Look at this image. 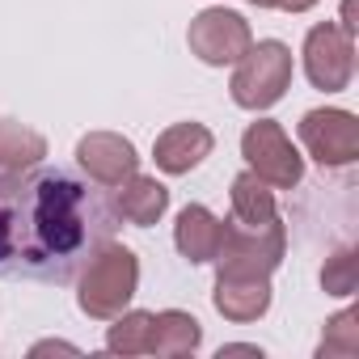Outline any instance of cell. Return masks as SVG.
<instances>
[{"label":"cell","mask_w":359,"mask_h":359,"mask_svg":"<svg viewBox=\"0 0 359 359\" xmlns=\"http://www.w3.org/2000/svg\"><path fill=\"white\" fill-rule=\"evenodd\" d=\"M118 233L106 187L64 165L0 173V279L72 283Z\"/></svg>","instance_id":"cell-1"},{"label":"cell","mask_w":359,"mask_h":359,"mask_svg":"<svg viewBox=\"0 0 359 359\" xmlns=\"http://www.w3.org/2000/svg\"><path fill=\"white\" fill-rule=\"evenodd\" d=\"M140 292V258L135 250L106 241L81 271H76V304L93 321H114Z\"/></svg>","instance_id":"cell-2"},{"label":"cell","mask_w":359,"mask_h":359,"mask_svg":"<svg viewBox=\"0 0 359 359\" xmlns=\"http://www.w3.org/2000/svg\"><path fill=\"white\" fill-rule=\"evenodd\" d=\"M292 47L279 39H262L250 43V51L233 64V81L229 93L241 110H271L275 102H283V93L292 89Z\"/></svg>","instance_id":"cell-3"},{"label":"cell","mask_w":359,"mask_h":359,"mask_svg":"<svg viewBox=\"0 0 359 359\" xmlns=\"http://www.w3.org/2000/svg\"><path fill=\"white\" fill-rule=\"evenodd\" d=\"M283 250H287V229L279 216L266 224L229 220L212 262H216V275H266L271 279V271L283 262Z\"/></svg>","instance_id":"cell-4"},{"label":"cell","mask_w":359,"mask_h":359,"mask_svg":"<svg viewBox=\"0 0 359 359\" xmlns=\"http://www.w3.org/2000/svg\"><path fill=\"white\" fill-rule=\"evenodd\" d=\"M241 156L271 191H292L304 177V156L296 152V144L287 140V131L275 118H258V123L245 127Z\"/></svg>","instance_id":"cell-5"},{"label":"cell","mask_w":359,"mask_h":359,"mask_svg":"<svg viewBox=\"0 0 359 359\" xmlns=\"http://www.w3.org/2000/svg\"><path fill=\"white\" fill-rule=\"evenodd\" d=\"M304 76L321 93H342L355 76V39L338 22H317L304 34Z\"/></svg>","instance_id":"cell-6"},{"label":"cell","mask_w":359,"mask_h":359,"mask_svg":"<svg viewBox=\"0 0 359 359\" xmlns=\"http://www.w3.org/2000/svg\"><path fill=\"white\" fill-rule=\"evenodd\" d=\"M300 144L321 169H346L359 161V118L338 106L309 110L300 118Z\"/></svg>","instance_id":"cell-7"},{"label":"cell","mask_w":359,"mask_h":359,"mask_svg":"<svg viewBox=\"0 0 359 359\" xmlns=\"http://www.w3.org/2000/svg\"><path fill=\"white\" fill-rule=\"evenodd\" d=\"M187 43H191V55H199L208 68H229L250 51L254 30L237 9H203L195 13Z\"/></svg>","instance_id":"cell-8"},{"label":"cell","mask_w":359,"mask_h":359,"mask_svg":"<svg viewBox=\"0 0 359 359\" xmlns=\"http://www.w3.org/2000/svg\"><path fill=\"white\" fill-rule=\"evenodd\" d=\"M76 165H81V173L89 177V182L114 191L118 182H127L131 173H140V152L118 131H89L76 144Z\"/></svg>","instance_id":"cell-9"},{"label":"cell","mask_w":359,"mask_h":359,"mask_svg":"<svg viewBox=\"0 0 359 359\" xmlns=\"http://www.w3.org/2000/svg\"><path fill=\"white\" fill-rule=\"evenodd\" d=\"M212 148H216L212 127H203V123H173V127H165V131L156 135L152 161H156L161 173L182 177V173L199 169V165L212 156Z\"/></svg>","instance_id":"cell-10"},{"label":"cell","mask_w":359,"mask_h":359,"mask_svg":"<svg viewBox=\"0 0 359 359\" xmlns=\"http://www.w3.org/2000/svg\"><path fill=\"white\" fill-rule=\"evenodd\" d=\"M212 304L224 321L250 325V321L266 317V309H271V279L266 275H216Z\"/></svg>","instance_id":"cell-11"},{"label":"cell","mask_w":359,"mask_h":359,"mask_svg":"<svg viewBox=\"0 0 359 359\" xmlns=\"http://www.w3.org/2000/svg\"><path fill=\"white\" fill-rule=\"evenodd\" d=\"M220 237H224V220L212 216L203 203H187L177 212V224H173V245L191 266H208L220 250Z\"/></svg>","instance_id":"cell-12"},{"label":"cell","mask_w":359,"mask_h":359,"mask_svg":"<svg viewBox=\"0 0 359 359\" xmlns=\"http://www.w3.org/2000/svg\"><path fill=\"white\" fill-rule=\"evenodd\" d=\"M114 212L118 220L135 224V229H152L165 212H169V187L156 182V177H144V173H131L127 182L114 187Z\"/></svg>","instance_id":"cell-13"},{"label":"cell","mask_w":359,"mask_h":359,"mask_svg":"<svg viewBox=\"0 0 359 359\" xmlns=\"http://www.w3.org/2000/svg\"><path fill=\"white\" fill-rule=\"evenodd\" d=\"M199 342H203V325L191 313H182V309L152 313V346H148V355H161V359L195 355Z\"/></svg>","instance_id":"cell-14"},{"label":"cell","mask_w":359,"mask_h":359,"mask_svg":"<svg viewBox=\"0 0 359 359\" xmlns=\"http://www.w3.org/2000/svg\"><path fill=\"white\" fill-rule=\"evenodd\" d=\"M43 156H47V140L34 127L0 118V173H18V169L43 165Z\"/></svg>","instance_id":"cell-15"},{"label":"cell","mask_w":359,"mask_h":359,"mask_svg":"<svg viewBox=\"0 0 359 359\" xmlns=\"http://www.w3.org/2000/svg\"><path fill=\"white\" fill-rule=\"evenodd\" d=\"M229 195H233V220H237V224H266V220L279 216L275 191L262 182L254 169H245V173L233 177V191H229Z\"/></svg>","instance_id":"cell-16"},{"label":"cell","mask_w":359,"mask_h":359,"mask_svg":"<svg viewBox=\"0 0 359 359\" xmlns=\"http://www.w3.org/2000/svg\"><path fill=\"white\" fill-rule=\"evenodd\" d=\"M152 346V313L148 309H123L114 325L106 330V351L110 355H148Z\"/></svg>","instance_id":"cell-17"},{"label":"cell","mask_w":359,"mask_h":359,"mask_svg":"<svg viewBox=\"0 0 359 359\" xmlns=\"http://www.w3.org/2000/svg\"><path fill=\"white\" fill-rule=\"evenodd\" d=\"M317 355L325 359H351V355H359V313L355 309H342V313H334L330 321H325V338H321V346H317Z\"/></svg>","instance_id":"cell-18"},{"label":"cell","mask_w":359,"mask_h":359,"mask_svg":"<svg viewBox=\"0 0 359 359\" xmlns=\"http://www.w3.org/2000/svg\"><path fill=\"white\" fill-rule=\"evenodd\" d=\"M321 287H325V296H351L359 287V254L355 250H338L334 258H325Z\"/></svg>","instance_id":"cell-19"},{"label":"cell","mask_w":359,"mask_h":359,"mask_svg":"<svg viewBox=\"0 0 359 359\" xmlns=\"http://www.w3.org/2000/svg\"><path fill=\"white\" fill-rule=\"evenodd\" d=\"M313 5H321V0H283L279 9H287V13H309Z\"/></svg>","instance_id":"cell-20"},{"label":"cell","mask_w":359,"mask_h":359,"mask_svg":"<svg viewBox=\"0 0 359 359\" xmlns=\"http://www.w3.org/2000/svg\"><path fill=\"white\" fill-rule=\"evenodd\" d=\"M47 351H68V355H76L72 342H39V346H34V355H47Z\"/></svg>","instance_id":"cell-21"},{"label":"cell","mask_w":359,"mask_h":359,"mask_svg":"<svg viewBox=\"0 0 359 359\" xmlns=\"http://www.w3.org/2000/svg\"><path fill=\"white\" fill-rule=\"evenodd\" d=\"M245 5H254V9H279L283 0H245Z\"/></svg>","instance_id":"cell-22"}]
</instances>
